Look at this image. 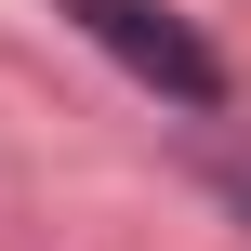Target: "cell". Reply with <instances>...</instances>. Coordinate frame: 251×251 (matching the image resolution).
<instances>
[{
	"instance_id": "1",
	"label": "cell",
	"mask_w": 251,
	"mask_h": 251,
	"mask_svg": "<svg viewBox=\"0 0 251 251\" xmlns=\"http://www.w3.org/2000/svg\"><path fill=\"white\" fill-rule=\"evenodd\" d=\"M66 13H79L132 79H159L172 106H225V66H212V40H199L185 13H159V0H66Z\"/></svg>"
}]
</instances>
